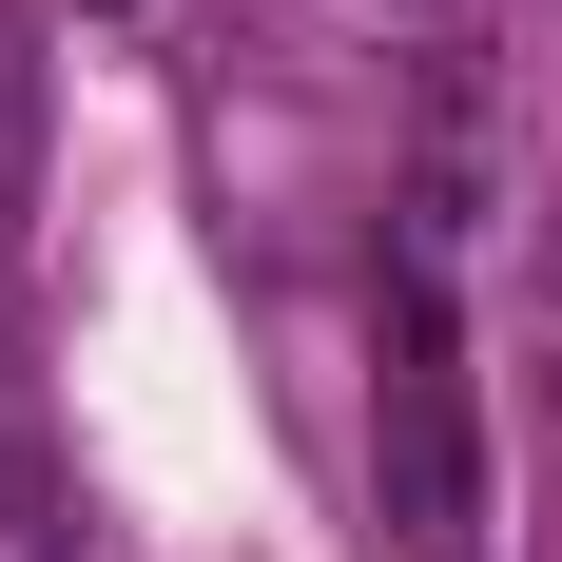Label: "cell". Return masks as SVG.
<instances>
[{"instance_id":"cell-1","label":"cell","mask_w":562,"mask_h":562,"mask_svg":"<svg viewBox=\"0 0 562 562\" xmlns=\"http://www.w3.org/2000/svg\"><path fill=\"white\" fill-rule=\"evenodd\" d=\"M20 214H40V58L0 40V291H20Z\"/></svg>"},{"instance_id":"cell-3","label":"cell","mask_w":562,"mask_h":562,"mask_svg":"<svg viewBox=\"0 0 562 562\" xmlns=\"http://www.w3.org/2000/svg\"><path fill=\"white\" fill-rule=\"evenodd\" d=\"M407 20H427V0H407Z\"/></svg>"},{"instance_id":"cell-2","label":"cell","mask_w":562,"mask_h":562,"mask_svg":"<svg viewBox=\"0 0 562 562\" xmlns=\"http://www.w3.org/2000/svg\"><path fill=\"white\" fill-rule=\"evenodd\" d=\"M0 562H40V543H0Z\"/></svg>"}]
</instances>
